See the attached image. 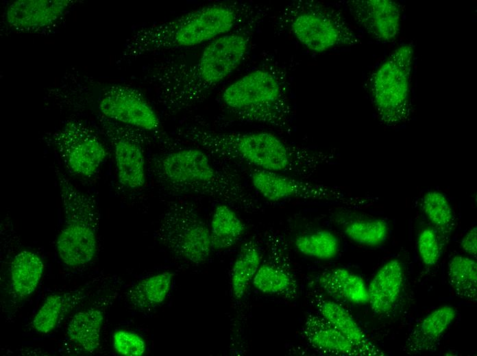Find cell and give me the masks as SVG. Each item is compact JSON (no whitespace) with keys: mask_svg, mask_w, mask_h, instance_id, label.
I'll use <instances>...</instances> for the list:
<instances>
[{"mask_svg":"<svg viewBox=\"0 0 477 356\" xmlns=\"http://www.w3.org/2000/svg\"><path fill=\"white\" fill-rule=\"evenodd\" d=\"M158 234L173 253L193 264L206 262L212 249L209 227L191 203L183 200L169 205Z\"/></svg>","mask_w":477,"mask_h":356,"instance_id":"obj_10","label":"cell"},{"mask_svg":"<svg viewBox=\"0 0 477 356\" xmlns=\"http://www.w3.org/2000/svg\"><path fill=\"white\" fill-rule=\"evenodd\" d=\"M156 181L165 189L252 205L254 199L239 179L216 167L199 148H186L156 157L151 164Z\"/></svg>","mask_w":477,"mask_h":356,"instance_id":"obj_4","label":"cell"},{"mask_svg":"<svg viewBox=\"0 0 477 356\" xmlns=\"http://www.w3.org/2000/svg\"><path fill=\"white\" fill-rule=\"evenodd\" d=\"M456 316L455 308L450 305L441 306L428 314L411 331L403 351L415 355L435 350Z\"/></svg>","mask_w":477,"mask_h":356,"instance_id":"obj_17","label":"cell"},{"mask_svg":"<svg viewBox=\"0 0 477 356\" xmlns=\"http://www.w3.org/2000/svg\"><path fill=\"white\" fill-rule=\"evenodd\" d=\"M260 248L254 240H249L241 246L231 270V289L233 296L241 300L261 264Z\"/></svg>","mask_w":477,"mask_h":356,"instance_id":"obj_25","label":"cell"},{"mask_svg":"<svg viewBox=\"0 0 477 356\" xmlns=\"http://www.w3.org/2000/svg\"><path fill=\"white\" fill-rule=\"evenodd\" d=\"M57 177L65 222L56 240V251L66 266H84L93 259L97 251L96 203L62 173L58 171Z\"/></svg>","mask_w":477,"mask_h":356,"instance_id":"obj_7","label":"cell"},{"mask_svg":"<svg viewBox=\"0 0 477 356\" xmlns=\"http://www.w3.org/2000/svg\"><path fill=\"white\" fill-rule=\"evenodd\" d=\"M178 135L218 158L290 176H308L330 158L269 132L225 133L189 126L180 129Z\"/></svg>","mask_w":477,"mask_h":356,"instance_id":"obj_2","label":"cell"},{"mask_svg":"<svg viewBox=\"0 0 477 356\" xmlns=\"http://www.w3.org/2000/svg\"><path fill=\"white\" fill-rule=\"evenodd\" d=\"M294 245L302 255L321 260L334 258L340 249L338 237L326 229L301 234L295 239Z\"/></svg>","mask_w":477,"mask_h":356,"instance_id":"obj_30","label":"cell"},{"mask_svg":"<svg viewBox=\"0 0 477 356\" xmlns=\"http://www.w3.org/2000/svg\"><path fill=\"white\" fill-rule=\"evenodd\" d=\"M351 15L369 35L382 42L399 34L402 8L391 0H353L346 3Z\"/></svg>","mask_w":477,"mask_h":356,"instance_id":"obj_15","label":"cell"},{"mask_svg":"<svg viewBox=\"0 0 477 356\" xmlns=\"http://www.w3.org/2000/svg\"><path fill=\"white\" fill-rule=\"evenodd\" d=\"M221 101L240 120L291 129L287 73L276 63L262 65L231 83L223 90Z\"/></svg>","mask_w":477,"mask_h":356,"instance_id":"obj_5","label":"cell"},{"mask_svg":"<svg viewBox=\"0 0 477 356\" xmlns=\"http://www.w3.org/2000/svg\"><path fill=\"white\" fill-rule=\"evenodd\" d=\"M173 273L164 271L146 277L128 291L131 304L140 309L153 308L162 303L171 288Z\"/></svg>","mask_w":477,"mask_h":356,"instance_id":"obj_26","label":"cell"},{"mask_svg":"<svg viewBox=\"0 0 477 356\" xmlns=\"http://www.w3.org/2000/svg\"><path fill=\"white\" fill-rule=\"evenodd\" d=\"M112 346L117 354L123 356H142L147 349L145 340L141 335L125 329L113 333Z\"/></svg>","mask_w":477,"mask_h":356,"instance_id":"obj_33","label":"cell"},{"mask_svg":"<svg viewBox=\"0 0 477 356\" xmlns=\"http://www.w3.org/2000/svg\"><path fill=\"white\" fill-rule=\"evenodd\" d=\"M343 231L355 243L375 246L385 241L389 227L387 223L380 218H358L347 222Z\"/></svg>","mask_w":477,"mask_h":356,"instance_id":"obj_31","label":"cell"},{"mask_svg":"<svg viewBox=\"0 0 477 356\" xmlns=\"http://www.w3.org/2000/svg\"><path fill=\"white\" fill-rule=\"evenodd\" d=\"M441 237L432 227L422 229L417 238V249L424 265L432 266L439 262L442 251Z\"/></svg>","mask_w":477,"mask_h":356,"instance_id":"obj_32","label":"cell"},{"mask_svg":"<svg viewBox=\"0 0 477 356\" xmlns=\"http://www.w3.org/2000/svg\"><path fill=\"white\" fill-rule=\"evenodd\" d=\"M252 283L263 294L291 298L297 293V281L291 272L275 262L260 264Z\"/></svg>","mask_w":477,"mask_h":356,"instance_id":"obj_27","label":"cell"},{"mask_svg":"<svg viewBox=\"0 0 477 356\" xmlns=\"http://www.w3.org/2000/svg\"><path fill=\"white\" fill-rule=\"evenodd\" d=\"M413 55L412 45L400 46L371 77L372 101L379 118L387 125L401 123L408 116Z\"/></svg>","mask_w":477,"mask_h":356,"instance_id":"obj_9","label":"cell"},{"mask_svg":"<svg viewBox=\"0 0 477 356\" xmlns=\"http://www.w3.org/2000/svg\"><path fill=\"white\" fill-rule=\"evenodd\" d=\"M280 18L290 34L312 52L322 53L359 42L342 14L319 2H293L285 8Z\"/></svg>","mask_w":477,"mask_h":356,"instance_id":"obj_8","label":"cell"},{"mask_svg":"<svg viewBox=\"0 0 477 356\" xmlns=\"http://www.w3.org/2000/svg\"><path fill=\"white\" fill-rule=\"evenodd\" d=\"M82 292H73L52 294L48 296L33 318L32 325L39 333L53 331L65 316L82 298Z\"/></svg>","mask_w":477,"mask_h":356,"instance_id":"obj_24","label":"cell"},{"mask_svg":"<svg viewBox=\"0 0 477 356\" xmlns=\"http://www.w3.org/2000/svg\"><path fill=\"white\" fill-rule=\"evenodd\" d=\"M313 300L319 314L350 340L362 355H385L369 340L351 314L341 304L318 293L314 296Z\"/></svg>","mask_w":477,"mask_h":356,"instance_id":"obj_18","label":"cell"},{"mask_svg":"<svg viewBox=\"0 0 477 356\" xmlns=\"http://www.w3.org/2000/svg\"><path fill=\"white\" fill-rule=\"evenodd\" d=\"M103 320V312L98 308L90 307L80 311L68 323L66 335L69 340L84 351L93 353L100 345Z\"/></svg>","mask_w":477,"mask_h":356,"instance_id":"obj_22","label":"cell"},{"mask_svg":"<svg viewBox=\"0 0 477 356\" xmlns=\"http://www.w3.org/2000/svg\"><path fill=\"white\" fill-rule=\"evenodd\" d=\"M66 96L73 110L95 104L98 114L112 121L145 131L160 129L159 117L143 94L128 85H93L80 79L66 84Z\"/></svg>","mask_w":477,"mask_h":356,"instance_id":"obj_6","label":"cell"},{"mask_svg":"<svg viewBox=\"0 0 477 356\" xmlns=\"http://www.w3.org/2000/svg\"><path fill=\"white\" fill-rule=\"evenodd\" d=\"M319 287L332 297L355 305L368 303L367 286L362 277L343 268H334L320 273Z\"/></svg>","mask_w":477,"mask_h":356,"instance_id":"obj_20","label":"cell"},{"mask_svg":"<svg viewBox=\"0 0 477 356\" xmlns=\"http://www.w3.org/2000/svg\"><path fill=\"white\" fill-rule=\"evenodd\" d=\"M39 255L27 249L21 250L10 264L11 288L19 299H25L36 290L44 272Z\"/></svg>","mask_w":477,"mask_h":356,"instance_id":"obj_21","label":"cell"},{"mask_svg":"<svg viewBox=\"0 0 477 356\" xmlns=\"http://www.w3.org/2000/svg\"><path fill=\"white\" fill-rule=\"evenodd\" d=\"M43 139L58 153L68 169L80 177L94 176L108 155L96 131L78 120H68Z\"/></svg>","mask_w":477,"mask_h":356,"instance_id":"obj_11","label":"cell"},{"mask_svg":"<svg viewBox=\"0 0 477 356\" xmlns=\"http://www.w3.org/2000/svg\"><path fill=\"white\" fill-rule=\"evenodd\" d=\"M260 12L249 21L207 43L190 63L157 68L151 77L157 85L158 103L169 115H176L200 103L242 63L254 32L264 18Z\"/></svg>","mask_w":477,"mask_h":356,"instance_id":"obj_1","label":"cell"},{"mask_svg":"<svg viewBox=\"0 0 477 356\" xmlns=\"http://www.w3.org/2000/svg\"><path fill=\"white\" fill-rule=\"evenodd\" d=\"M263 11L247 3L220 2L137 30L117 64L154 52L193 47L231 32Z\"/></svg>","mask_w":477,"mask_h":356,"instance_id":"obj_3","label":"cell"},{"mask_svg":"<svg viewBox=\"0 0 477 356\" xmlns=\"http://www.w3.org/2000/svg\"><path fill=\"white\" fill-rule=\"evenodd\" d=\"M74 3L70 0H17L8 5L4 20L12 30L38 32L56 25Z\"/></svg>","mask_w":477,"mask_h":356,"instance_id":"obj_14","label":"cell"},{"mask_svg":"<svg viewBox=\"0 0 477 356\" xmlns=\"http://www.w3.org/2000/svg\"><path fill=\"white\" fill-rule=\"evenodd\" d=\"M209 229L212 249L224 250L241 239L245 225L231 207L223 203L215 208Z\"/></svg>","mask_w":477,"mask_h":356,"instance_id":"obj_23","label":"cell"},{"mask_svg":"<svg viewBox=\"0 0 477 356\" xmlns=\"http://www.w3.org/2000/svg\"><path fill=\"white\" fill-rule=\"evenodd\" d=\"M250 180L256 192L271 202L289 199H327L341 196L335 190L323 185L256 168L251 171Z\"/></svg>","mask_w":477,"mask_h":356,"instance_id":"obj_13","label":"cell"},{"mask_svg":"<svg viewBox=\"0 0 477 356\" xmlns=\"http://www.w3.org/2000/svg\"><path fill=\"white\" fill-rule=\"evenodd\" d=\"M421 208L440 236L449 238L454 229L455 218L447 197L439 191L428 192L421 199Z\"/></svg>","mask_w":477,"mask_h":356,"instance_id":"obj_29","label":"cell"},{"mask_svg":"<svg viewBox=\"0 0 477 356\" xmlns=\"http://www.w3.org/2000/svg\"><path fill=\"white\" fill-rule=\"evenodd\" d=\"M104 135L112 146L119 183L127 189L143 188L146 183L145 131L97 114Z\"/></svg>","mask_w":477,"mask_h":356,"instance_id":"obj_12","label":"cell"},{"mask_svg":"<svg viewBox=\"0 0 477 356\" xmlns=\"http://www.w3.org/2000/svg\"><path fill=\"white\" fill-rule=\"evenodd\" d=\"M404 282V267L399 259H390L380 268L367 287L368 304L374 314L387 315L395 309L402 296Z\"/></svg>","mask_w":477,"mask_h":356,"instance_id":"obj_16","label":"cell"},{"mask_svg":"<svg viewBox=\"0 0 477 356\" xmlns=\"http://www.w3.org/2000/svg\"><path fill=\"white\" fill-rule=\"evenodd\" d=\"M448 278L454 293L471 302L477 300V263L466 256L455 255L448 264Z\"/></svg>","mask_w":477,"mask_h":356,"instance_id":"obj_28","label":"cell"},{"mask_svg":"<svg viewBox=\"0 0 477 356\" xmlns=\"http://www.w3.org/2000/svg\"><path fill=\"white\" fill-rule=\"evenodd\" d=\"M303 335L314 348L336 355H362L356 346L321 315L307 316Z\"/></svg>","mask_w":477,"mask_h":356,"instance_id":"obj_19","label":"cell"},{"mask_svg":"<svg viewBox=\"0 0 477 356\" xmlns=\"http://www.w3.org/2000/svg\"><path fill=\"white\" fill-rule=\"evenodd\" d=\"M462 249L467 254L476 257L477 254V228L472 227L465 234L461 241Z\"/></svg>","mask_w":477,"mask_h":356,"instance_id":"obj_34","label":"cell"}]
</instances>
